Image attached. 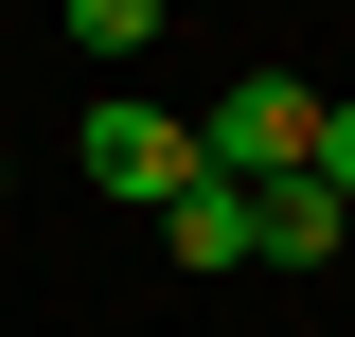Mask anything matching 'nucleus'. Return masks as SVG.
<instances>
[{
  "label": "nucleus",
  "instance_id": "5",
  "mask_svg": "<svg viewBox=\"0 0 355 337\" xmlns=\"http://www.w3.org/2000/svg\"><path fill=\"white\" fill-rule=\"evenodd\" d=\"M53 18H71V53H142V36L178 18V0H53Z\"/></svg>",
  "mask_w": 355,
  "mask_h": 337
},
{
  "label": "nucleus",
  "instance_id": "3",
  "mask_svg": "<svg viewBox=\"0 0 355 337\" xmlns=\"http://www.w3.org/2000/svg\"><path fill=\"white\" fill-rule=\"evenodd\" d=\"M338 231H355V213L320 196V178H266V196H249V249L266 266H338Z\"/></svg>",
  "mask_w": 355,
  "mask_h": 337
},
{
  "label": "nucleus",
  "instance_id": "1",
  "mask_svg": "<svg viewBox=\"0 0 355 337\" xmlns=\"http://www.w3.org/2000/svg\"><path fill=\"white\" fill-rule=\"evenodd\" d=\"M71 160H89V196H125V213H178L196 178H214V160H196V125H178V107H142V89H107V107H89Z\"/></svg>",
  "mask_w": 355,
  "mask_h": 337
},
{
  "label": "nucleus",
  "instance_id": "2",
  "mask_svg": "<svg viewBox=\"0 0 355 337\" xmlns=\"http://www.w3.org/2000/svg\"><path fill=\"white\" fill-rule=\"evenodd\" d=\"M196 160H214L231 196L302 178V160H320V89H302V71H231V89H214V125H196Z\"/></svg>",
  "mask_w": 355,
  "mask_h": 337
},
{
  "label": "nucleus",
  "instance_id": "6",
  "mask_svg": "<svg viewBox=\"0 0 355 337\" xmlns=\"http://www.w3.org/2000/svg\"><path fill=\"white\" fill-rule=\"evenodd\" d=\"M302 178H320V196L355 213V107H320V160H302Z\"/></svg>",
  "mask_w": 355,
  "mask_h": 337
},
{
  "label": "nucleus",
  "instance_id": "4",
  "mask_svg": "<svg viewBox=\"0 0 355 337\" xmlns=\"http://www.w3.org/2000/svg\"><path fill=\"white\" fill-rule=\"evenodd\" d=\"M160 249H178V266H249V196H231V178H196V196L160 213Z\"/></svg>",
  "mask_w": 355,
  "mask_h": 337
}]
</instances>
